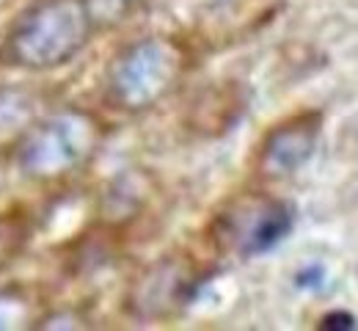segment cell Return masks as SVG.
<instances>
[{
  "instance_id": "obj_2",
  "label": "cell",
  "mask_w": 358,
  "mask_h": 331,
  "mask_svg": "<svg viewBox=\"0 0 358 331\" xmlns=\"http://www.w3.org/2000/svg\"><path fill=\"white\" fill-rule=\"evenodd\" d=\"M99 141V127L83 111H64L28 127L17 146L20 169L34 180H58L80 169Z\"/></svg>"
},
{
  "instance_id": "obj_6",
  "label": "cell",
  "mask_w": 358,
  "mask_h": 331,
  "mask_svg": "<svg viewBox=\"0 0 358 331\" xmlns=\"http://www.w3.org/2000/svg\"><path fill=\"white\" fill-rule=\"evenodd\" d=\"M190 287H193V276L182 265H177V262H160V265H155L141 279L138 293H135V304L146 315H160L163 309L185 301Z\"/></svg>"
},
{
  "instance_id": "obj_5",
  "label": "cell",
  "mask_w": 358,
  "mask_h": 331,
  "mask_svg": "<svg viewBox=\"0 0 358 331\" xmlns=\"http://www.w3.org/2000/svg\"><path fill=\"white\" fill-rule=\"evenodd\" d=\"M320 127H322V116L314 111L298 113V116L275 125L262 141L259 169L268 177H287V174L298 171L314 155Z\"/></svg>"
},
{
  "instance_id": "obj_7",
  "label": "cell",
  "mask_w": 358,
  "mask_h": 331,
  "mask_svg": "<svg viewBox=\"0 0 358 331\" xmlns=\"http://www.w3.org/2000/svg\"><path fill=\"white\" fill-rule=\"evenodd\" d=\"M31 235V224L17 210H0V271L17 260Z\"/></svg>"
},
{
  "instance_id": "obj_4",
  "label": "cell",
  "mask_w": 358,
  "mask_h": 331,
  "mask_svg": "<svg viewBox=\"0 0 358 331\" xmlns=\"http://www.w3.org/2000/svg\"><path fill=\"white\" fill-rule=\"evenodd\" d=\"M292 230V207L273 196H237L213 221V237L224 251L259 257Z\"/></svg>"
},
{
  "instance_id": "obj_9",
  "label": "cell",
  "mask_w": 358,
  "mask_h": 331,
  "mask_svg": "<svg viewBox=\"0 0 358 331\" xmlns=\"http://www.w3.org/2000/svg\"><path fill=\"white\" fill-rule=\"evenodd\" d=\"M94 17V25L102 20H119L127 17V11H133L138 0H86Z\"/></svg>"
},
{
  "instance_id": "obj_8",
  "label": "cell",
  "mask_w": 358,
  "mask_h": 331,
  "mask_svg": "<svg viewBox=\"0 0 358 331\" xmlns=\"http://www.w3.org/2000/svg\"><path fill=\"white\" fill-rule=\"evenodd\" d=\"M31 321V307L17 293H0V329H17Z\"/></svg>"
},
{
  "instance_id": "obj_10",
  "label": "cell",
  "mask_w": 358,
  "mask_h": 331,
  "mask_svg": "<svg viewBox=\"0 0 358 331\" xmlns=\"http://www.w3.org/2000/svg\"><path fill=\"white\" fill-rule=\"evenodd\" d=\"M353 326H356V321L348 312H331V315H325L320 321V329H331V331H350Z\"/></svg>"
},
{
  "instance_id": "obj_1",
  "label": "cell",
  "mask_w": 358,
  "mask_h": 331,
  "mask_svg": "<svg viewBox=\"0 0 358 331\" xmlns=\"http://www.w3.org/2000/svg\"><path fill=\"white\" fill-rule=\"evenodd\" d=\"M94 17L86 0H39L8 31L0 58L17 69L47 72L86 48Z\"/></svg>"
},
{
  "instance_id": "obj_3",
  "label": "cell",
  "mask_w": 358,
  "mask_h": 331,
  "mask_svg": "<svg viewBox=\"0 0 358 331\" xmlns=\"http://www.w3.org/2000/svg\"><path fill=\"white\" fill-rule=\"evenodd\" d=\"M179 72L182 50L171 39H141L113 61L108 72V97L127 111H143L171 92Z\"/></svg>"
}]
</instances>
